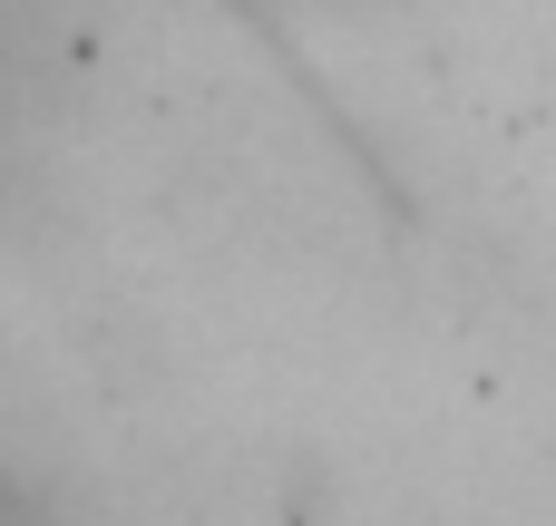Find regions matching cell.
I'll return each instance as SVG.
<instances>
[{
  "label": "cell",
  "instance_id": "1",
  "mask_svg": "<svg viewBox=\"0 0 556 526\" xmlns=\"http://www.w3.org/2000/svg\"><path fill=\"white\" fill-rule=\"evenodd\" d=\"M0 29H20V20H10V10H0Z\"/></svg>",
  "mask_w": 556,
  "mask_h": 526
}]
</instances>
